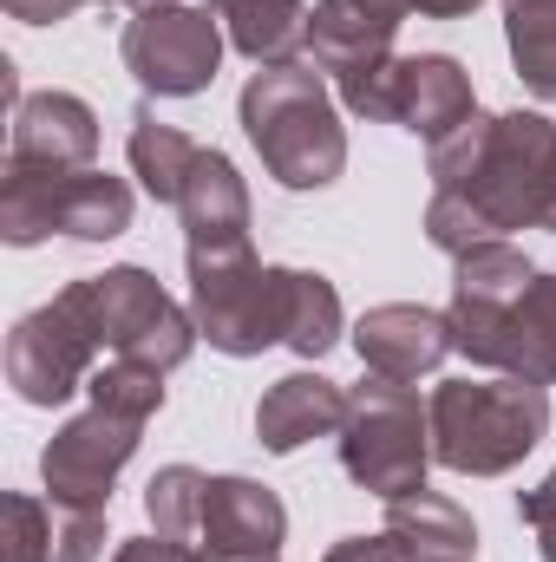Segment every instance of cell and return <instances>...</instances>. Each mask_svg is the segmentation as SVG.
<instances>
[{"label":"cell","mask_w":556,"mask_h":562,"mask_svg":"<svg viewBox=\"0 0 556 562\" xmlns=\"http://www.w3.org/2000/svg\"><path fill=\"white\" fill-rule=\"evenodd\" d=\"M321 562H413V557H407V543L393 530H380V537H341Z\"/></svg>","instance_id":"obj_30"},{"label":"cell","mask_w":556,"mask_h":562,"mask_svg":"<svg viewBox=\"0 0 556 562\" xmlns=\"http://www.w3.org/2000/svg\"><path fill=\"white\" fill-rule=\"evenodd\" d=\"M184 262H190V321L216 353L249 360L263 347H281L288 269H263L249 243H236V249H184Z\"/></svg>","instance_id":"obj_5"},{"label":"cell","mask_w":556,"mask_h":562,"mask_svg":"<svg viewBox=\"0 0 556 562\" xmlns=\"http://www.w3.org/2000/svg\"><path fill=\"white\" fill-rule=\"evenodd\" d=\"M105 7H138V13H151V7H177V0H105Z\"/></svg>","instance_id":"obj_34"},{"label":"cell","mask_w":556,"mask_h":562,"mask_svg":"<svg viewBox=\"0 0 556 562\" xmlns=\"http://www.w3.org/2000/svg\"><path fill=\"white\" fill-rule=\"evenodd\" d=\"M341 105L354 119L407 125L425 144H445L458 125L478 119L471 72L452 53H413V59L407 53H387L374 66H354V72H341Z\"/></svg>","instance_id":"obj_8"},{"label":"cell","mask_w":556,"mask_h":562,"mask_svg":"<svg viewBox=\"0 0 556 562\" xmlns=\"http://www.w3.org/2000/svg\"><path fill=\"white\" fill-rule=\"evenodd\" d=\"M452 262H458V269H452V294H458V301L518 307L524 288L537 281L531 256H524L518 243H478V249H465V256H452Z\"/></svg>","instance_id":"obj_22"},{"label":"cell","mask_w":556,"mask_h":562,"mask_svg":"<svg viewBox=\"0 0 556 562\" xmlns=\"http://www.w3.org/2000/svg\"><path fill=\"white\" fill-rule=\"evenodd\" d=\"M518 517L531 524V537H537V557L556 562V471L537 484V491H524V497H518Z\"/></svg>","instance_id":"obj_29"},{"label":"cell","mask_w":556,"mask_h":562,"mask_svg":"<svg viewBox=\"0 0 556 562\" xmlns=\"http://www.w3.org/2000/svg\"><path fill=\"white\" fill-rule=\"evenodd\" d=\"M132 183L105 177V170H40V164H13L0 177V236L13 249H33L46 236H73V243H112L132 229Z\"/></svg>","instance_id":"obj_4"},{"label":"cell","mask_w":556,"mask_h":562,"mask_svg":"<svg viewBox=\"0 0 556 562\" xmlns=\"http://www.w3.org/2000/svg\"><path fill=\"white\" fill-rule=\"evenodd\" d=\"M281 543H288V510H281V497L269 484H256V477H210L197 557L203 562H281Z\"/></svg>","instance_id":"obj_12"},{"label":"cell","mask_w":556,"mask_h":562,"mask_svg":"<svg viewBox=\"0 0 556 562\" xmlns=\"http://www.w3.org/2000/svg\"><path fill=\"white\" fill-rule=\"evenodd\" d=\"M413 0H314V26H308V53L321 72H354L393 53L400 26H407Z\"/></svg>","instance_id":"obj_15"},{"label":"cell","mask_w":556,"mask_h":562,"mask_svg":"<svg viewBox=\"0 0 556 562\" xmlns=\"http://www.w3.org/2000/svg\"><path fill=\"white\" fill-rule=\"evenodd\" d=\"M125 150H132V177L144 183V196L177 210L184 177H190V164L203 157V144L184 138L177 125H157L151 112H132V138H125Z\"/></svg>","instance_id":"obj_20"},{"label":"cell","mask_w":556,"mask_h":562,"mask_svg":"<svg viewBox=\"0 0 556 562\" xmlns=\"http://www.w3.org/2000/svg\"><path fill=\"white\" fill-rule=\"evenodd\" d=\"M99 373V340L79 301L59 288L46 307L20 314L7 334V380L26 406H66L86 380Z\"/></svg>","instance_id":"obj_10"},{"label":"cell","mask_w":556,"mask_h":562,"mask_svg":"<svg viewBox=\"0 0 556 562\" xmlns=\"http://www.w3.org/2000/svg\"><path fill=\"white\" fill-rule=\"evenodd\" d=\"M216 20L230 33V46L256 66H301L308 53V0H216Z\"/></svg>","instance_id":"obj_18"},{"label":"cell","mask_w":556,"mask_h":562,"mask_svg":"<svg viewBox=\"0 0 556 562\" xmlns=\"http://www.w3.org/2000/svg\"><path fill=\"white\" fill-rule=\"evenodd\" d=\"M425 157H432V203H425L432 249L465 256L478 243H511V229L556 236V125L544 112L471 119L445 144H425Z\"/></svg>","instance_id":"obj_1"},{"label":"cell","mask_w":556,"mask_h":562,"mask_svg":"<svg viewBox=\"0 0 556 562\" xmlns=\"http://www.w3.org/2000/svg\"><path fill=\"white\" fill-rule=\"evenodd\" d=\"M236 112L281 190H327L347 170V132L314 66H263L243 86Z\"/></svg>","instance_id":"obj_3"},{"label":"cell","mask_w":556,"mask_h":562,"mask_svg":"<svg viewBox=\"0 0 556 562\" xmlns=\"http://www.w3.org/2000/svg\"><path fill=\"white\" fill-rule=\"evenodd\" d=\"M354 353H360L367 373L413 386L419 373H438V360L452 353V321L438 307H419V301L367 307L360 327H354Z\"/></svg>","instance_id":"obj_13"},{"label":"cell","mask_w":556,"mask_h":562,"mask_svg":"<svg viewBox=\"0 0 556 562\" xmlns=\"http://www.w3.org/2000/svg\"><path fill=\"white\" fill-rule=\"evenodd\" d=\"M79 301V314L92 321V340L99 353L112 360H132L151 373H177L190 353H197V321L190 307H177L151 269H105V276H86L66 288Z\"/></svg>","instance_id":"obj_7"},{"label":"cell","mask_w":556,"mask_h":562,"mask_svg":"<svg viewBox=\"0 0 556 562\" xmlns=\"http://www.w3.org/2000/svg\"><path fill=\"white\" fill-rule=\"evenodd\" d=\"M432 458L458 477H504L518 471L544 431H551V393L544 380H445L432 386Z\"/></svg>","instance_id":"obj_2"},{"label":"cell","mask_w":556,"mask_h":562,"mask_svg":"<svg viewBox=\"0 0 556 562\" xmlns=\"http://www.w3.org/2000/svg\"><path fill=\"white\" fill-rule=\"evenodd\" d=\"M341 464L360 491L374 497H413L425 491V464H432V419L419 413V393L407 380H380L367 373L360 386H347V419H341Z\"/></svg>","instance_id":"obj_6"},{"label":"cell","mask_w":556,"mask_h":562,"mask_svg":"<svg viewBox=\"0 0 556 562\" xmlns=\"http://www.w3.org/2000/svg\"><path fill=\"white\" fill-rule=\"evenodd\" d=\"M92 406H112V413H132V419L151 425V413L164 406V373L151 367H132V360H105L92 380H86Z\"/></svg>","instance_id":"obj_27"},{"label":"cell","mask_w":556,"mask_h":562,"mask_svg":"<svg viewBox=\"0 0 556 562\" xmlns=\"http://www.w3.org/2000/svg\"><path fill=\"white\" fill-rule=\"evenodd\" d=\"M511 327H518V380L556 386V276H537L524 288V301L511 307Z\"/></svg>","instance_id":"obj_25"},{"label":"cell","mask_w":556,"mask_h":562,"mask_svg":"<svg viewBox=\"0 0 556 562\" xmlns=\"http://www.w3.org/2000/svg\"><path fill=\"white\" fill-rule=\"evenodd\" d=\"M203 491H210V477H203L197 464H164V471L144 484V517H151V530L170 537V543H190V550H197V530H203Z\"/></svg>","instance_id":"obj_24"},{"label":"cell","mask_w":556,"mask_h":562,"mask_svg":"<svg viewBox=\"0 0 556 562\" xmlns=\"http://www.w3.org/2000/svg\"><path fill=\"white\" fill-rule=\"evenodd\" d=\"M223 20L210 7H151L125 26L119 53H125V72L138 79L144 92L157 99H197L210 92L216 66H223Z\"/></svg>","instance_id":"obj_9"},{"label":"cell","mask_w":556,"mask_h":562,"mask_svg":"<svg viewBox=\"0 0 556 562\" xmlns=\"http://www.w3.org/2000/svg\"><path fill=\"white\" fill-rule=\"evenodd\" d=\"M478 0H413V13H425V20H458V13H471Z\"/></svg>","instance_id":"obj_33"},{"label":"cell","mask_w":556,"mask_h":562,"mask_svg":"<svg viewBox=\"0 0 556 562\" xmlns=\"http://www.w3.org/2000/svg\"><path fill=\"white\" fill-rule=\"evenodd\" d=\"M105 557V510L53 504V557L46 562H99Z\"/></svg>","instance_id":"obj_28"},{"label":"cell","mask_w":556,"mask_h":562,"mask_svg":"<svg viewBox=\"0 0 556 562\" xmlns=\"http://www.w3.org/2000/svg\"><path fill=\"white\" fill-rule=\"evenodd\" d=\"M341 419H347V386H334L327 373H288L256 400V438L276 458L314 438H341Z\"/></svg>","instance_id":"obj_16"},{"label":"cell","mask_w":556,"mask_h":562,"mask_svg":"<svg viewBox=\"0 0 556 562\" xmlns=\"http://www.w3.org/2000/svg\"><path fill=\"white\" fill-rule=\"evenodd\" d=\"M53 557V497L7 491L0 497V562H46Z\"/></svg>","instance_id":"obj_26"},{"label":"cell","mask_w":556,"mask_h":562,"mask_svg":"<svg viewBox=\"0 0 556 562\" xmlns=\"http://www.w3.org/2000/svg\"><path fill=\"white\" fill-rule=\"evenodd\" d=\"M144 438V419L112 413V406H86L79 419H66L46 451H40V477L53 504H79V510H112V484L132 464Z\"/></svg>","instance_id":"obj_11"},{"label":"cell","mask_w":556,"mask_h":562,"mask_svg":"<svg viewBox=\"0 0 556 562\" xmlns=\"http://www.w3.org/2000/svg\"><path fill=\"white\" fill-rule=\"evenodd\" d=\"M13 164H40V170H92L99 157V119L79 92H26L13 105Z\"/></svg>","instance_id":"obj_14"},{"label":"cell","mask_w":556,"mask_h":562,"mask_svg":"<svg viewBox=\"0 0 556 562\" xmlns=\"http://www.w3.org/2000/svg\"><path fill=\"white\" fill-rule=\"evenodd\" d=\"M504 40L518 79L556 105V0H504Z\"/></svg>","instance_id":"obj_21"},{"label":"cell","mask_w":556,"mask_h":562,"mask_svg":"<svg viewBox=\"0 0 556 562\" xmlns=\"http://www.w3.org/2000/svg\"><path fill=\"white\" fill-rule=\"evenodd\" d=\"M13 20H26V26H59V20H73L86 0H0Z\"/></svg>","instance_id":"obj_32"},{"label":"cell","mask_w":556,"mask_h":562,"mask_svg":"<svg viewBox=\"0 0 556 562\" xmlns=\"http://www.w3.org/2000/svg\"><path fill=\"white\" fill-rule=\"evenodd\" d=\"M334 340H341V294H334V281L308 276V269H288V327H281V347H294L301 360H321Z\"/></svg>","instance_id":"obj_23"},{"label":"cell","mask_w":556,"mask_h":562,"mask_svg":"<svg viewBox=\"0 0 556 562\" xmlns=\"http://www.w3.org/2000/svg\"><path fill=\"white\" fill-rule=\"evenodd\" d=\"M112 562H203V557H197L190 543H170V537H157V530H151V537L119 543V557H112Z\"/></svg>","instance_id":"obj_31"},{"label":"cell","mask_w":556,"mask_h":562,"mask_svg":"<svg viewBox=\"0 0 556 562\" xmlns=\"http://www.w3.org/2000/svg\"><path fill=\"white\" fill-rule=\"evenodd\" d=\"M177 216H184V249H236V243H249V190H243V177H236V164L223 150H203L190 164Z\"/></svg>","instance_id":"obj_17"},{"label":"cell","mask_w":556,"mask_h":562,"mask_svg":"<svg viewBox=\"0 0 556 562\" xmlns=\"http://www.w3.org/2000/svg\"><path fill=\"white\" fill-rule=\"evenodd\" d=\"M387 530L407 543L413 562H471V550H478L471 517H465L452 497H438V491L393 497V504H387Z\"/></svg>","instance_id":"obj_19"}]
</instances>
